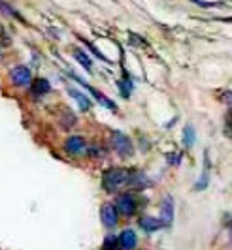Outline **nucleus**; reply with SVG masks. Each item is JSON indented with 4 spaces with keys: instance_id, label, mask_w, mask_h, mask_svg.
<instances>
[{
    "instance_id": "obj_11",
    "label": "nucleus",
    "mask_w": 232,
    "mask_h": 250,
    "mask_svg": "<svg viewBox=\"0 0 232 250\" xmlns=\"http://www.w3.org/2000/svg\"><path fill=\"white\" fill-rule=\"evenodd\" d=\"M30 92H32V96H46V94H49L51 92V83L46 79V77H38V79H34L32 81V85H30Z\"/></svg>"
},
{
    "instance_id": "obj_23",
    "label": "nucleus",
    "mask_w": 232,
    "mask_h": 250,
    "mask_svg": "<svg viewBox=\"0 0 232 250\" xmlns=\"http://www.w3.org/2000/svg\"><path fill=\"white\" fill-rule=\"evenodd\" d=\"M83 43H85V45H87V47H89V49L93 51V53H94V55H96V57H98L100 61H104V62H110V61H108V59H106V57H104L102 53H100V51L96 49V47H94V45H93L91 42H87V40H83Z\"/></svg>"
},
{
    "instance_id": "obj_17",
    "label": "nucleus",
    "mask_w": 232,
    "mask_h": 250,
    "mask_svg": "<svg viewBox=\"0 0 232 250\" xmlns=\"http://www.w3.org/2000/svg\"><path fill=\"white\" fill-rule=\"evenodd\" d=\"M194 139H196V134H194V128L191 125H187L183 128V145L187 149H191L194 145Z\"/></svg>"
},
{
    "instance_id": "obj_19",
    "label": "nucleus",
    "mask_w": 232,
    "mask_h": 250,
    "mask_svg": "<svg viewBox=\"0 0 232 250\" xmlns=\"http://www.w3.org/2000/svg\"><path fill=\"white\" fill-rule=\"evenodd\" d=\"M61 123H63V128L65 130H70L72 126L76 125V115L72 111H68V109H65V113H63V119H61Z\"/></svg>"
},
{
    "instance_id": "obj_20",
    "label": "nucleus",
    "mask_w": 232,
    "mask_h": 250,
    "mask_svg": "<svg viewBox=\"0 0 232 250\" xmlns=\"http://www.w3.org/2000/svg\"><path fill=\"white\" fill-rule=\"evenodd\" d=\"M208 181H209V171H208V166L206 169L202 171V175H200V181L194 185V190H204L208 187Z\"/></svg>"
},
{
    "instance_id": "obj_10",
    "label": "nucleus",
    "mask_w": 232,
    "mask_h": 250,
    "mask_svg": "<svg viewBox=\"0 0 232 250\" xmlns=\"http://www.w3.org/2000/svg\"><path fill=\"white\" fill-rule=\"evenodd\" d=\"M138 226H140V229H142L143 233H157L159 229H162L164 226L161 222V218H157V216H151V214H142L140 218H138Z\"/></svg>"
},
{
    "instance_id": "obj_18",
    "label": "nucleus",
    "mask_w": 232,
    "mask_h": 250,
    "mask_svg": "<svg viewBox=\"0 0 232 250\" xmlns=\"http://www.w3.org/2000/svg\"><path fill=\"white\" fill-rule=\"evenodd\" d=\"M117 87H119V90H121L123 98H130V92H132V81H129V77H125V79L117 81Z\"/></svg>"
},
{
    "instance_id": "obj_13",
    "label": "nucleus",
    "mask_w": 232,
    "mask_h": 250,
    "mask_svg": "<svg viewBox=\"0 0 232 250\" xmlns=\"http://www.w3.org/2000/svg\"><path fill=\"white\" fill-rule=\"evenodd\" d=\"M151 185L149 181H147V175L143 173V171H130V179H129V187L134 188V190H143V188H147Z\"/></svg>"
},
{
    "instance_id": "obj_16",
    "label": "nucleus",
    "mask_w": 232,
    "mask_h": 250,
    "mask_svg": "<svg viewBox=\"0 0 232 250\" xmlns=\"http://www.w3.org/2000/svg\"><path fill=\"white\" fill-rule=\"evenodd\" d=\"M102 250H123L119 245V237L114 233H108L102 241Z\"/></svg>"
},
{
    "instance_id": "obj_7",
    "label": "nucleus",
    "mask_w": 232,
    "mask_h": 250,
    "mask_svg": "<svg viewBox=\"0 0 232 250\" xmlns=\"http://www.w3.org/2000/svg\"><path fill=\"white\" fill-rule=\"evenodd\" d=\"M65 150L68 154H72V156H79V154H83V152H87V141L83 136H68L65 139Z\"/></svg>"
},
{
    "instance_id": "obj_9",
    "label": "nucleus",
    "mask_w": 232,
    "mask_h": 250,
    "mask_svg": "<svg viewBox=\"0 0 232 250\" xmlns=\"http://www.w3.org/2000/svg\"><path fill=\"white\" fill-rule=\"evenodd\" d=\"M119 237V245L123 250H136L138 249V233L132 229V228H125L121 229V233L117 235Z\"/></svg>"
},
{
    "instance_id": "obj_14",
    "label": "nucleus",
    "mask_w": 232,
    "mask_h": 250,
    "mask_svg": "<svg viewBox=\"0 0 232 250\" xmlns=\"http://www.w3.org/2000/svg\"><path fill=\"white\" fill-rule=\"evenodd\" d=\"M72 55H74V59H76L77 62L81 64V66H83L87 72H91V70H93V59H91L89 55L81 49V47H74V49H72Z\"/></svg>"
},
{
    "instance_id": "obj_4",
    "label": "nucleus",
    "mask_w": 232,
    "mask_h": 250,
    "mask_svg": "<svg viewBox=\"0 0 232 250\" xmlns=\"http://www.w3.org/2000/svg\"><path fill=\"white\" fill-rule=\"evenodd\" d=\"M112 143H114V150L121 158H130L134 154V145L127 134H123L119 130L112 132Z\"/></svg>"
},
{
    "instance_id": "obj_12",
    "label": "nucleus",
    "mask_w": 232,
    "mask_h": 250,
    "mask_svg": "<svg viewBox=\"0 0 232 250\" xmlns=\"http://www.w3.org/2000/svg\"><path fill=\"white\" fill-rule=\"evenodd\" d=\"M66 90H68V94H70V96H72V98L77 102L79 109H83V111H89L91 107H93V102H91V98L87 96V94H83L81 90H77L76 87H68Z\"/></svg>"
},
{
    "instance_id": "obj_5",
    "label": "nucleus",
    "mask_w": 232,
    "mask_h": 250,
    "mask_svg": "<svg viewBox=\"0 0 232 250\" xmlns=\"http://www.w3.org/2000/svg\"><path fill=\"white\" fill-rule=\"evenodd\" d=\"M10 81H12L17 88H25L32 85L34 77H32V72H30L28 66L17 64V66H13L12 70H10Z\"/></svg>"
},
{
    "instance_id": "obj_8",
    "label": "nucleus",
    "mask_w": 232,
    "mask_h": 250,
    "mask_svg": "<svg viewBox=\"0 0 232 250\" xmlns=\"http://www.w3.org/2000/svg\"><path fill=\"white\" fill-rule=\"evenodd\" d=\"M161 222L164 228H170L174 224V198L172 196H164L161 201Z\"/></svg>"
},
{
    "instance_id": "obj_1",
    "label": "nucleus",
    "mask_w": 232,
    "mask_h": 250,
    "mask_svg": "<svg viewBox=\"0 0 232 250\" xmlns=\"http://www.w3.org/2000/svg\"><path fill=\"white\" fill-rule=\"evenodd\" d=\"M129 179L130 169H127V167H108V169H104L100 185H102V190L106 194H116L121 187L129 185Z\"/></svg>"
},
{
    "instance_id": "obj_6",
    "label": "nucleus",
    "mask_w": 232,
    "mask_h": 250,
    "mask_svg": "<svg viewBox=\"0 0 232 250\" xmlns=\"http://www.w3.org/2000/svg\"><path fill=\"white\" fill-rule=\"evenodd\" d=\"M119 218L121 214L117 211L116 203H102L100 207V222L106 229H116L119 224Z\"/></svg>"
},
{
    "instance_id": "obj_22",
    "label": "nucleus",
    "mask_w": 232,
    "mask_h": 250,
    "mask_svg": "<svg viewBox=\"0 0 232 250\" xmlns=\"http://www.w3.org/2000/svg\"><path fill=\"white\" fill-rule=\"evenodd\" d=\"M87 154H89L91 158H100L104 154V150L98 145H93V147H87Z\"/></svg>"
},
{
    "instance_id": "obj_3",
    "label": "nucleus",
    "mask_w": 232,
    "mask_h": 250,
    "mask_svg": "<svg viewBox=\"0 0 232 250\" xmlns=\"http://www.w3.org/2000/svg\"><path fill=\"white\" fill-rule=\"evenodd\" d=\"M68 75H70V77H72L74 81H77V83H79L81 87L87 88V90L91 92V96H93L94 100L98 102V104H100L102 107H106V109H110V111H117V104H116L114 100H110V98H108V96H106L104 92H100L98 88H94L93 85H89V83H85V81H83L81 77H77V75L74 74V72H68Z\"/></svg>"
},
{
    "instance_id": "obj_21",
    "label": "nucleus",
    "mask_w": 232,
    "mask_h": 250,
    "mask_svg": "<svg viewBox=\"0 0 232 250\" xmlns=\"http://www.w3.org/2000/svg\"><path fill=\"white\" fill-rule=\"evenodd\" d=\"M166 158H168V164H170V166H180L183 154H181V152H170Z\"/></svg>"
},
{
    "instance_id": "obj_15",
    "label": "nucleus",
    "mask_w": 232,
    "mask_h": 250,
    "mask_svg": "<svg viewBox=\"0 0 232 250\" xmlns=\"http://www.w3.org/2000/svg\"><path fill=\"white\" fill-rule=\"evenodd\" d=\"M0 12L4 13V15H10L13 19H17V21H21V23H25V17L17 12V10H13L12 6L8 2H4V0H0Z\"/></svg>"
},
{
    "instance_id": "obj_2",
    "label": "nucleus",
    "mask_w": 232,
    "mask_h": 250,
    "mask_svg": "<svg viewBox=\"0 0 232 250\" xmlns=\"http://www.w3.org/2000/svg\"><path fill=\"white\" fill-rule=\"evenodd\" d=\"M116 207L121 216L132 218L134 214L138 213V196H136L134 192H130V190L123 192V194H119L116 200Z\"/></svg>"
}]
</instances>
